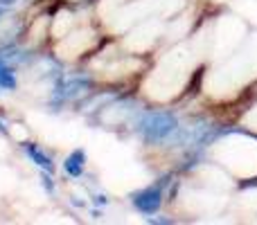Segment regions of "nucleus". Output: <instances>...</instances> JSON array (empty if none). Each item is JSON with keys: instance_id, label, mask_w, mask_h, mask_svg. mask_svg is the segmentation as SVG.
<instances>
[{"instance_id": "f257e3e1", "label": "nucleus", "mask_w": 257, "mask_h": 225, "mask_svg": "<svg viewBox=\"0 0 257 225\" xmlns=\"http://www.w3.org/2000/svg\"><path fill=\"white\" fill-rule=\"evenodd\" d=\"M178 128V119L172 113L165 111H156V113H147L145 117L138 124V131L145 137L147 142H163L172 135Z\"/></svg>"}, {"instance_id": "f03ea898", "label": "nucleus", "mask_w": 257, "mask_h": 225, "mask_svg": "<svg viewBox=\"0 0 257 225\" xmlns=\"http://www.w3.org/2000/svg\"><path fill=\"white\" fill-rule=\"evenodd\" d=\"M160 203H163V182H156V185L133 194V205H136V209L142 214H147V216L158 212Z\"/></svg>"}, {"instance_id": "7ed1b4c3", "label": "nucleus", "mask_w": 257, "mask_h": 225, "mask_svg": "<svg viewBox=\"0 0 257 225\" xmlns=\"http://www.w3.org/2000/svg\"><path fill=\"white\" fill-rule=\"evenodd\" d=\"M63 167H66V171L70 173V176H81V171H84V151H72L70 155H68V160L63 162Z\"/></svg>"}, {"instance_id": "20e7f679", "label": "nucleus", "mask_w": 257, "mask_h": 225, "mask_svg": "<svg viewBox=\"0 0 257 225\" xmlns=\"http://www.w3.org/2000/svg\"><path fill=\"white\" fill-rule=\"evenodd\" d=\"M25 153L30 155V158L34 160V162L39 164L41 169H48V171H52V160H50V155H45L43 151L39 149V146H34V144H25Z\"/></svg>"}, {"instance_id": "39448f33", "label": "nucleus", "mask_w": 257, "mask_h": 225, "mask_svg": "<svg viewBox=\"0 0 257 225\" xmlns=\"http://www.w3.org/2000/svg\"><path fill=\"white\" fill-rule=\"evenodd\" d=\"M0 88H7V90H14L16 88V79H14V72H12V66L0 61Z\"/></svg>"}, {"instance_id": "423d86ee", "label": "nucleus", "mask_w": 257, "mask_h": 225, "mask_svg": "<svg viewBox=\"0 0 257 225\" xmlns=\"http://www.w3.org/2000/svg\"><path fill=\"white\" fill-rule=\"evenodd\" d=\"M18 0H0V7H5V9H9V7H14Z\"/></svg>"}, {"instance_id": "0eeeda50", "label": "nucleus", "mask_w": 257, "mask_h": 225, "mask_svg": "<svg viewBox=\"0 0 257 225\" xmlns=\"http://www.w3.org/2000/svg\"><path fill=\"white\" fill-rule=\"evenodd\" d=\"M151 223H172V218H156V216H151Z\"/></svg>"}, {"instance_id": "6e6552de", "label": "nucleus", "mask_w": 257, "mask_h": 225, "mask_svg": "<svg viewBox=\"0 0 257 225\" xmlns=\"http://www.w3.org/2000/svg\"><path fill=\"white\" fill-rule=\"evenodd\" d=\"M5 12H7V9H5V7H0V18L5 16Z\"/></svg>"}]
</instances>
